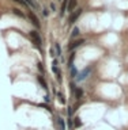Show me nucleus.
Returning <instances> with one entry per match:
<instances>
[{
	"instance_id": "1",
	"label": "nucleus",
	"mask_w": 128,
	"mask_h": 130,
	"mask_svg": "<svg viewBox=\"0 0 128 130\" xmlns=\"http://www.w3.org/2000/svg\"><path fill=\"white\" fill-rule=\"evenodd\" d=\"M29 38L31 39V43H33L35 48H38L40 50H41V43H42V41H41V35H40V32L37 31V30H31V31L29 32Z\"/></svg>"
},
{
	"instance_id": "2",
	"label": "nucleus",
	"mask_w": 128,
	"mask_h": 130,
	"mask_svg": "<svg viewBox=\"0 0 128 130\" xmlns=\"http://www.w3.org/2000/svg\"><path fill=\"white\" fill-rule=\"evenodd\" d=\"M27 19L33 23V26L35 27V28H40V27H41V23H40L38 16L35 15L33 11H29V12H27Z\"/></svg>"
},
{
	"instance_id": "3",
	"label": "nucleus",
	"mask_w": 128,
	"mask_h": 130,
	"mask_svg": "<svg viewBox=\"0 0 128 130\" xmlns=\"http://www.w3.org/2000/svg\"><path fill=\"white\" fill-rule=\"evenodd\" d=\"M82 12H83V8H76V10H75V12H72V14H71V16L68 18V23H70V24H74L75 22L78 20L79 16L82 15Z\"/></svg>"
},
{
	"instance_id": "4",
	"label": "nucleus",
	"mask_w": 128,
	"mask_h": 130,
	"mask_svg": "<svg viewBox=\"0 0 128 130\" xmlns=\"http://www.w3.org/2000/svg\"><path fill=\"white\" fill-rule=\"evenodd\" d=\"M84 43V39L83 38H78V39H75V41H71L70 42V45H68V49L70 50H74V49L79 48V46H82Z\"/></svg>"
},
{
	"instance_id": "5",
	"label": "nucleus",
	"mask_w": 128,
	"mask_h": 130,
	"mask_svg": "<svg viewBox=\"0 0 128 130\" xmlns=\"http://www.w3.org/2000/svg\"><path fill=\"white\" fill-rule=\"evenodd\" d=\"M76 7H78V0H68V7H67L68 12H74Z\"/></svg>"
},
{
	"instance_id": "6",
	"label": "nucleus",
	"mask_w": 128,
	"mask_h": 130,
	"mask_svg": "<svg viewBox=\"0 0 128 130\" xmlns=\"http://www.w3.org/2000/svg\"><path fill=\"white\" fill-rule=\"evenodd\" d=\"M90 72H91V66H89L87 69H83V70H82V72L78 75V80H84V79H86V77L90 75Z\"/></svg>"
},
{
	"instance_id": "7",
	"label": "nucleus",
	"mask_w": 128,
	"mask_h": 130,
	"mask_svg": "<svg viewBox=\"0 0 128 130\" xmlns=\"http://www.w3.org/2000/svg\"><path fill=\"white\" fill-rule=\"evenodd\" d=\"M56 123L59 126V130H66V122L61 117H56Z\"/></svg>"
},
{
	"instance_id": "8",
	"label": "nucleus",
	"mask_w": 128,
	"mask_h": 130,
	"mask_svg": "<svg viewBox=\"0 0 128 130\" xmlns=\"http://www.w3.org/2000/svg\"><path fill=\"white\" fill-rule=\"evenodd\" d=\"M37 80H38V83L41 84V87H42L44 89H46V91H48V84H46V80L44 79V76L38 75V76H37Z\"/></svg>"
},
{
	"instance_id": "9",
	"label": "nucleus",
	"mask_w": 128,
	"mask_h": 130,
	"mask_svg": "<svg viewBox=\"0 0 128 130\" xmlns=\"http://www.w3.org/2000/svg\"><path fill=\"white\" fill-rule=\"evenodd\" d=\"M12 14H14L15 16H18V18H22V19H25V18H26L25 12H23V11H21L19 8H12Z\"/></svg>"
},
{
	"instance_id": "10",
	"label": "nucleus",
	"mask_w": 128,
	"mask_h": 130,
	"mask_svg": "<svg viewBox=\"0 0 128 130\" xmlns=\"http://www.w3.org/2000/svg\"><path fill=\"white\" fill-rule=\"evenodd\" d=\"M74 92H75V98H76L78 100L83 98V89H82V88H74Z\"/></svg>"
},
{
	"instance_id": "11",
	"label": "nucleus",
	"mask_w": 128,
	"mask_h": 130,
	"mask_svg": "<svg viewBox=\"0 0 128 130\" xmlns=\"http://www.w3.org/2000/svg\"><path fill=\"white\" fill-rule=\"evenodd\" d=\"M67 7H68V0H64V3L61 4V10H60V16L64 15V12L67 11Z\"/></svg>"
},
{
	"instance_id": "12",
	"label": "nucleus",
	"mask_w": 128,
	"mask_h": 130,
	"mask_svg": "<svg viewBox=\"0 0 128 130\" xmlns=\"http://www.w3.org/2000/svg\"><path fill=\"white\" fill-rule=\"evenodd\" d=\"M79 34H80V32H79V27H76V26H75V27L72 28V31H71V38L74 39V38L79 37Z\"/></svg>"
},
{
	"instance_id": "13",
	"label": "nucleus",
	"mask_w": 128,
	"mask_h": 130,
	"mask_svg": "<svg viewBox=\"0 0 128 130\" xmlns=\"http://www.w3.org/2000/svg\"><path fill=\"white\" fill-rule=\"evenodd\" d=\"M75 54L76 53H71V56H70V60H68V66H70V68H72L74 65H72V62H74V58H75Z\"/></svg>"
},
{
	"instance_id": "14",
	"label": "nucleus",
	"mask_w": 128,
	"mask_h": 130,
	"mask_svg": "<svg viewBox=\"0 0 128 130\" xmlns=\"http://www.w3.org/2000/svg\"><path fill=\"white\" fill-rule=\"evenodd\" d=\"M74 126H75V127H80V126H82V121H80L79 117L75 118V121H74Z\"/></svg>"
},
{
	"instance_id": "15",
	"label": "nucleus",
	"mask_w": 128,
	"mask_h": 130,
	"mask_svg": "<svg viewBox=\"0 0 128 130\" xmlns=\"http://www.w3.org/2000/svg\"><path fill=\"white\" fill-rule=\"evenodd\" d=\"M55 49H56V56H61V48L59 43H55Z\"/></svg>"
},
{
	"instance_id": "16",
	"label": "nucleus",
	"mask_w": 128,
	"mask_h": 130,
	"mask_svg": "<svg viewBox=\"0 0 128 130\" xmlns=\"http://www.w3.org/2000/svg\"><path fill=\"white\" fill-rule=\"evenodd\" d=\"M25 1L27 3V5H29V7L31 5L33 8H37V4H35V1H34V0H25Z\"/></svg>"
},
{
	"instance_id": "17",
	"label": "nucleus",
	"mask_w": 128,
	"mask_h": 130,
	"mask_svg": "<svg viewBox=\"0 0 128 130\" xmlns=\"http://www.w3.org/2000/svg\"><path fill=\"white\" fill-rule=\"evenodd\" d=\"M12 1H15V3H18V4H21L22 7H29L27 3H26L25 0H12Z\"/></svg>"
},
{
	"instance_id": "18",
	"label": "nucleus",
	"mask_w": 128,
	"mask_h": 130,
	"mask_svg": "<svg viewBox=\"0 0 128 130\" xmlns=\"http://www.w3.org/2000/svg\"><path fill=\"white\" fill-rule=\"evenodd\" d=\"M70 69H71V77H75V76H78V70L75 69V68H70Z\"/></svg>"
},
{
	"instance_id": "19",
	"label": "nucleus",
	"mask_w": 128,
	"mask_h": 130,
	"mask_svg": "<svg viewBox=\"0 0 128 130\" xmlns=\"http://www.w3.org/2000/svg\"><path fill=\"white\" fill-rule=\"evenodd\" d=\"M57 96H59L60 103H66V99H64V96H63V93H61V92H59V93H57Z\"/></svg>"
},
{
	"instance_id": "20",
	"label": "nucleus",
	"mask_w": 128,
	"mask_h": 130,
	"mask_svg": "<svg viewBox=\"0 0 128 130\" xmlns=\"http://www.w3.org/2000/svg\"><path fill=\"white\" fill-rule=\"evenodd\" d=\"M37 66H38L40 72H42V73H44V65H42V62H38V64H37Z\"/></svg>"
},
{
	"instance_id": "21",
	"label": "nucleus",
	"mask_w": 128,
	"mask_h": 130,
	"mask_svg": "<svg viewBox=\"0 0 128 130\" xmlns=\"http://www.w3.org/2000/svg\"><path fill=\"white\" fill-rule=\"evenodd\" d=\"M40 106H41V107H44V108H46V110H48V111H49V113H52V108H50L49 106H48V104H42V103H41V104H40Z\"/></svg>"
},
{
	"instance_id": "22",
	"label": "nucleus",
	"mask_w": 128,
	"mask_h": 130,
	"mask_svg": "<svg viewBox=\"0 0 128 130\" xmlns=\"http://www.w3.org/2000/svg\"><path fill=\"white\" fill-rule=\"evenodd\" d=\"M49 7H50V10L53 11V12H55V11H56V5H55V4H53V3H52V4H50V5H49Z\"/></svg>"
},
{
	"instance_id": "23",
	"label": "nucleus",
	"mask_w": 128,
	"mask_h": 130,
	"mask_svg": "<svg viewBox=\"0 0 128 130\" xmlns=\"http://www.w3.org/2000/svg\"><path fill=\"white\" fill-rule=\"evenodd\" d=\"M42 11H44V16H48V15H49V11H48V10H42Z\"/></svg>"
},
{
	"instance_id": "24",
	"label": "nucleus",
	"mask_w": 128,
	"mask_h": 130,
	"mask_svg": "<svg viewBox=\"0 0 128 130\" xmlns=\"http://www.w3.org/2000/svg\"><path fill=\"white\" fill-rule=\"evenodd\" d=\"M68 115H72V107H68Z\"/></svg>"
}]
</instances>
